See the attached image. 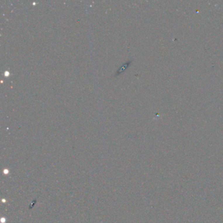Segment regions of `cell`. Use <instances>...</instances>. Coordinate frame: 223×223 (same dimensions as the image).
I'll list each match as a JSON object with an SVG mask.
<instances>
[{
  "label": "cell",
  "mask_w": 223,
  "mask_h": 223,
  "mask_svg": "<svg viewBox=\"0 0 223 223\" xmlns=\"http://www.w3.org/2000/svg\"><path fill=\"white\" fill-rule=\"evenodd\" d=\"M126 67H127V64H125V65H124L122 66V68H121L120 69H119V70H118V73H120V72H122V71H123V70H125V68H126Z\"/></svg>",
  "instance_id": "1"
}]
</instances>
